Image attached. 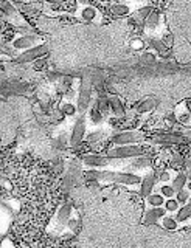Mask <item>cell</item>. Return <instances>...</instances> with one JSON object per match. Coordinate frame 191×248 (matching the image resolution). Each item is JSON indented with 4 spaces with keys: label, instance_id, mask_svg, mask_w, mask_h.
<instances>
[{
    "label": "cell",
    "instance_id": "obj_1",
    "mask_svg": "<svg viewBox=\"0 0 191 248\" xmlns=\"http://www.w3.org/2000/svg\"><path fill=\"white\" fill-rule=\"evenodd\" d=\"M149 151V147L146 146V143H135V144H125V146H113L111 149H108L106 155L111 160H118V161H125V160H131L135 157H143L146 155V152Z\"/></svg>",
    "mask_w": 191,
    "mask_h": 248
},
{
    "label": "cell",
    "instance_id": "obj_2",
    "mask_svg": "<svg viewBox=\"0 0 191 248\" xmlns=\"http://www.w3.org/2000/svg\"><path fill=\"white\" fill-rule=\"evenodd\" d=\"M144 143L149 146H187V144H191L188 137L180 134V132H163V134H157L152 138H146Z\"/></svg>",
    "mask_w": 191,
    "mask_h": 248
},
{
    "label": "cell",
    "instance_id": "obj_3",
    "mask_svg": "<svg viewBox=\"0 0 191 248\" xmlns=\"http://www.w3.org/2000/svg\"><path fill=\"white\" fill-rule=\"evenodd\" d=\"M73 211L75 208L72 203H64L63 206H59V209L56 211V214L53 216L51 219V223H50V231L55 232V234H59V232H63L70 219L73 217Z\"/></svg>",
    "mask_w": 191,
    "mask_h": 248
},
{
    "label": "cell",
    "instance_id": "obj_4",
    "mask_svg": "<svg viewBox=\"0 0 191 248\" xmlns=\"http://www.w3.org/2000/svg\"><path fill=\"white\" fill-rule=\"evenodd\" d=\"M87 137V113H82V115H78V118H76L73 127H72V132H70V149H78L81 146V143L86 140Z\"/></svg>",
    "mask_w": 191,
    "mask_h": 248
},
{
    "label": "cell",
    "instance_id": "obj_5",
    "mask_svg": "<svg viewBox=\"0 0 191 248\" xmlns=\"http://www.w3.org/2000/svg\"><path fill=\"white\" fill-rule=\"evenodd\" d=\"M92 103H94V101H92V79L89 76H84L81 78L80 89H78V101H76L80 115L87 113Z\"/></svg>",
    "mask_w": 191,
    "mask_h": 248
},
{
    "label": "cell",
    "instance_id": "obj_6",
    "mask_svg": "<svg viewBox=\"0 0 191 248\" xmlns=\"http://www.w3.org/2000/svg\"><path fill=\"white\" fill-rule=\"evenodd\" d=\"M42 44H44L42 37L37 36V34H19V36H16L10 42V46L14 51H17L20 54V53H24V51H28V50L34 48V46H39Z\"/></svg>",
    "mask_w": 191,
    "mask_h": 248
},
{
    "label": "cell",
    "instance_id": "obj_7",
    "mask_svg": "<svg viewBox=\"0 0 191 248\" xmlns=\"http://www.w3.org/2000/svg\"><path fill=\"white\" fill-rule=\"evenodd\" d=\"M146 137H144V132L137 130V129H127V130H121L117 132L115 135L111 137V141L113 146H125V144H135L144 141Z\"/></svg>",
    "mask_w": 191,
    "mask_h": 248
},
{
    "label": "cell",
    "instance_id": "obj_8",
    "mask_svg": "<svg viewBox=\"0 0 191 248\" xmlns=\"http://www.w3.org/2000/svg\"><path fill=\"white\" fill-rule=\"evenodd\" d=\"M126 163L123 165L125 166V170L126 172H132V174H137V175H142L144 177L146 174L152 172V161L149 157H135V158H131V160H125Z\"/></svg>",
    "mask_w": 191,
    "mask_h": 248
},
{
    "label": "cell",
    "instance_id": "obj_9",
    "mask_svg": "<svg viewBox=\"0 0 191 248\" xmlns=\"http://www.w3.org/2000/svg\"><path fill=\"white\" fill-rule=\"evenodd\" d=\"M2 14H3V19H8L10 23L16 27H22L25 28L27 27V22L22 16L19 8L14 6L10 0H2Z\"/></svg>",
    "mask_w": 191,
    "mask_h": 248
},
{
    "label": "cell",
    "instance_id": "obj_10",
    "mask_svg": "<svg viewBox=\"0 0 191 248\" xmlns=\"http://www.w3.org/2000/svg\"><path fill=\"white\" fill-rule=\"evenodd\" d=\"M163 25H165L163 14L160 13V11H154V10H152V13L148 16V19L144 20L143 28H144V31H146V33L151 37H159V31L163 30Z\"/></svg>",
    "mask_w": 191,
    "mask_h": 248
},
{
    "label": "cell",
    "instance_id": "obj_11",
    "mask_svg": "<svg viewBox=\"0 0 191 248\" xmlns=\"http://www.w3.org/2000/svg\"><path fill=\"white\" fill-rule=\"evenodd\" d=\"M81 163L89 169H103V168H109L113 161L108 155L103 154H84L81 157Z\"/></svg>",
    "mask_w": 191,
    "mask_h": 248
},
{
    "label": "cell",
    "instance_id": "obj_12",
    "mask_svg": "<svg viewBox=\"0 0 191 248\" xmlns=\"http://www.w3.org/2000/svg\"><path fill=\"white\" fill-rule=\"evenodd\" d=\"M76 17H78L81 22H89V23H98L103 20V14L94 5H81L78 10H76Z\"/></svg>",
    "mask_w": 191,
    "mask_h": 248
},
{
    "label": "cell",
    "instance_id": "obj_13",
    "mask_svg": "<svg viewBox=\"0 0 191 248\" xmlns=\"http://www.w3.org/2000/svg\"><path fill=\"white\" fill-rule=\"evenodd\" d=\"M45 54H48V45L42 44L39 46H34V48H32V50L17 54L16 62L17 64H28V62H34L37 59L44 58Z\"/></svg>",
    "mask_w": 191,
    "mask_h": 248
},
{
    "label": "cell",
    "instance_id": "obj_14",
    "mask_svg": "<svg viewBox=\"0 0 191 248\" xmlns=\"http://www.w3.org/2000/svg\"><path fill=\"white\" fill-rule=\"evenodd\" d=\"M166 209L163 206H159V208H146V211L143 214V219L142 222L144 225H156V223H160V220L163 219L166 216Z\"/></svg>",
    "mask_w": 191,
    "mask_h": 248
},
{
    "label": "cell",
    "instance_id": "obj_15",
    "mask_svg": "<svg viewBox=\"0 0 191 248\" xmlns=\"http://www.w3.org/2000/svg\"><path fill=\"white\" fill-rule=\"evenodd\" d=\"M156 183H157V177H156L154 170H152V172L146 174V175L142 178V183L139 186V194H140L143 199H146L148 196H151V194L154 192Z\"/></svg>",
    "mask_w": 191,
    "mask_h": 248
},
{
    "label": "cell",
    "instance_id": "obj_16",
    "mask_svg": "<svg viewBox=\"0 0 191 248\" xmlns=\"http://www.w3.org/2000/svg\"><path fill=\"white\" fill-rule=\"evenodd\" d=\"M87 120L90 121V124H94V126L100 127V126H104L106 123V115L98 108L96 106V101H94L87 112Z\"/></svg>",
    "mask_w": 191,
    "mask_h": 248
},
{
    "label": "cell",
    "instance_id": "obj_17",
    "mask_svg": "<svg viewBox=\"0 0 191 248\" xmlns=\"http://www.w3.org/2000/svg\"><path fill=\"white\" fill-rule=\"evenodd\" d=\"M109 103H111V113L115 118H125L126 116V107L123 104L120 96L117 95H109Z\"/></svg>",
    "mask_w": 191,
    "mask_h": 248
},
{
    "label": "cell",
    "instance_id": "obj_18",
    "mask_svg": "<svg viewBox=\"0 0 191 248\" xmlns=\"http://www.w3.org/2000/svg\"><path fill=\"white\" fill-rule=\"evenodd\" d=\"M173 112H174L177 124H180V126H183L185 129H191V115L185 110V108H183V106L180 103L174 107Z\"/></svg>",
    "mask_w": 191,
    "mask_h": 248
},
{
    "label": "cell",
    "instance_id": "obj_19",
    "mask_svg": "<svg viewBox=\"0 0 191 248\" xmlns=\"http://www.w3.org/2000/svg\"><path fill=\"white\" fill-rule=\"evenodd\" d=\"M109 11L112 16H115V17H126V16L132 13V6L125 2H117L109 6Z\"/></svg>",
    "mask_w": 191,
    "mask_h": 248
},
{
    "label": "cell",
    "instance_id": "obj_20",
    "mask_svg": "<svg viewBox=\"0 0 191 248\" xmlns=\"http://www.w3.org/2000/svg\"><path fill=\"white\" fill-rule=\"evenodd\" d=\"M149 45H151V48L162 58H168L171 54V48H168L162 39H159V37H149Z\"/></svg>",
    "mask_w": 191,
    "mask_h": 248
},
{
    "label": "cell",
    "instance_id": "obj_21",
    "mask_svg": "<svg viewBox=\"0 0 191 248\" xmlns=\"http://www.w3.org/2000/svg\"><path fill=\"white\" fill-rule=\"evenodd\" d=\"M59 110L63 112L65 116H70V118H73V116H76V115H80L78 104H75L73 101H72V99H68V98L59 104Z\"/></svg>",
    "mask_w": 191,
    "mask_h": 248
},
{
    "label": "cell",
    "instance_id": "obj_22",
    "mask_svg": "<svg viewBox=\"0 0 191 248\" xmlns=\"http://www.w3.org/2000/svg\"><path fill=\"white\" fill-rule=\"evenodd\" d=\"M171 185H173V188H174L175 192L185 189L187 185H188V175H187L185 170H177V174H175V177H174V180L171 182Z\"/></svg>",
    "mask_w": 191,
    "mask_h": 248
},
{
    "label": "cell",
    "instance_id": "obj_23",
    "mask_svg": "<svg viewBox=\"0 0 191 248\" xmlns=\"http://www.w3.org/2000/svg\"><path fill=\"white\" fill-rule=\"evenodd\" d=\"M156 107H157V99L156 98H146V99H143L142 103H139V106H137V108H135V112L140 113V115L151 113Z\"/></svg>",
    "mask_w": 191,
    "mask_h": 248
},
{
    "label": "cell",
    "instance_id": "obj_24",
    "mask_svg": "<svg viewBox=\"0 0 191 248\" xmlns=\"http://www.w3.org/2000/svg\"><path fill=\"white\" fill-rule=\"evenodd\" d=\"M160 227H162L163 230L166 231H177L180 223L179 220L175 219V216H171V214H166L162 220H160Z\"/></svg>",
    "mask_w": 191,
    "mask_h": 248
},
{
    "label": "cell",
    "instance_id": "obj_25",
    "mask_svg": "<svg viewBox=\"0 0 191 248\" xmlns=\"http://www.w3.org/2000/svg\"><path fill=\"white\" fill-rule=\"evenodd\" d=\"M165 202H166V199L160 192H152L151 196H148L146 199H144L146 208H159V206H163Z\"/></svg>",
    "mask_w": 191,
    "mask_h": 248
},
{
    "label": "cell",
    "instance_id": "obj_26",
    "mask_svg": "<svg viewBox=\"0 0 191 248\" xmlns=\"http://www.w3.org/2000/svg\"><path fill=\"white\" fill-rule=\"evenodd\" d=\"M175 219L179 220L180 225H185L191 220V203H187L180 206V209L175 213Z\"/></svg>",
    "mask_w": 191,
    "mask_h": 248
},
{
    "label": "cell",
    "instance_id": "obj_27",
    "mask_svg": "<svg viewBox=\"0 0 191 248\" xmlns=\"http://www.w3.org/2000/svg\"><path fill=\"white\" fill-rule=\"evenodd\" d=\"M175 174L177 172H174L173 169H162L159 174H156V177H157V182L160 185H163V183H171L174 180Z\"/></svg>",
    "mask_w": 191,
    "mask_h": 248
},
{
    "label": "cell",
    "instance_id": "obj_28",
    "mask_svg": "<svg viewBox=\"0 0 191 248\" xmlns=\"http://www.w3.org/2000/svg\"><path fill=\"white\" fill-rule=\"evenodd\" d=\"M96 106L98 108L106 115V116H109L111 113V103H109V95H101V96H98L96 99Z\"/></svg>",
    "mask_w": 191,
    "mask_h": 248
},
{
    "label": "cell",
    "instance_id": "obj_29",
    "mask_svg": "<svg viewBox=\"0 0 191 248\" xmlns=\"http://www.w3.org/2000/svg\"><path fill=\"white\" fill-rule=\"evenodd\" d=\"M140 62L143 65H152V64H156L157 62V53L154 50H146V51H143L140 54Z\"/></svg>",
    "mask_w": 191,
    "mask_h": 248
},
{
    "label": "cell",
    "instance_id": "obj_30",
    "mask_svg": "<svg viewBox=\"0 0 191 248\" xmlns=\"http://www.w3.org/2000/svg\"><path fill=\"white\" fill-rule=\"evenodd\" d=\"M163 208L166 209V213H168V214H175V213H177L179 209H180V203H179L177 200H175V197H173V199H166Z\"/></svg>",
    "mask_w": 191,
    "mask_h": 248
},
{
    "label": "cell",
    "instance_id": "obj_31",
    "mask_svg": "<svg viewBox=\"0 0 191 248\" xmlns=\"http://www.w3.org/2000/svg\"><path fill=\"white\" fill-rule=\"evenodd\" d=\"M159 192L162 194V196L165 199H173L175 197V191L173 188V185L171 183H163V185H160L159 186Z\"/></svg>",
    "mask_w": 191,
    "mask_h": 248
},
{
    "label": "cell",
    "instance_id": "obj_32",
    "mask_svg": "<svg viewBox=\"0 0 191 248\" xmlns=\"http://www.w3.org/2000/svg\"><path fill=\"white\" fill-rule=\"evenodd\" d=\"M190 199H191V191H190L188 188L182 189V191H179V192H175V200L179 202L180 206L190 203Z\"/></svg>",
    "mask_w": 191,
    "mask_h": 248
},
{
    "label": "cell",
    "instance_id": "obj_33",
    "mask_svg": "<svg viewBox=\"0 0 191 248\" xmlns=\"http://www.w3.org/2000/svg\"><path fill=\"white\" fill-rule=\"evenodd\" d=\"M144 45H146V42H144L142 37H134L132 41H131V48L134 51H142V50H144Z\"/></svg>",
    "mask_w": 191,
    "mask_h": 248
},
{
    "label": "cell",
    "instance_id": "obj_34",
    "mask_svg": "<svg viewBox=\"0 0 191 248\" xmlns=\"http://www.w3.org/2000/svg\"><path fill=\"white\" fill-rule=\"evenodd\" d=\"M47 65H48V62L45 58H41V59H37V61L33 62V68L36 70V72H42L44 68H47Z\"/></svg>",
    "mask_w": 191,
    "mask_h": 248
},
{
    "label": "cell",
    "instance_id": "obj_35",
    "mask_svg": "<svg viewBox=\"0 0 191 248\" xmlns=\"http://www.w3.org/2000/svg\"><path fill=\"white\" fill-rule=\"evenodd\" d=\"M104 137V132L103 130H96V134H92V135H89V137H86L87 138V141L90 143V144H94V141L96 140V143L98 141H101V138Z\"/></svg>",
    "mask_w": 191,
    "mask_h": 248
},
{
    "label": "cell",
    "instance_id": "obj_36",
    "mask_svg": "<svg viewBox=\"0 0 191 248\" xmlns=\"http://www.w3.org/2000/svg\"><path fill=\"white\" fill-rule=\"evenodd\" d=\"M163 41V44L168 46V48H171V46L174 45V36L171 34V33H165V34H162V37H160Z\"/></svg>",
    "mask_w": 191,
    "mask_h": 248
},
{
    "label": "cell",
    "instance_id": "obj_37",
    "mask_svg": "<svg viewBox=\"0 0 191 248\" xmlns=\"http://www.w3.org/2000/svg\"><path fill=\"white\" fill-rule=\"evenodd\" d=\"M182 106H183V108H185V110L191 115V99H185V101H182L180 103Z\"/></svg>",
    "mask_w": 191,
    "mask_h": 248
},
{
    "label": "cell",
    "instance_id": "obj_38",
    "mask_svg": "<svg viewBox=\"0 0 191 248\" xmlns=\"http://www.w3.org/2000/svg\"><path fill=\"white\" fill-rule=\"evenodd\" d=\"M42 2H45L47 5H58V3H63L64 0H42Z\"/></svg>",
    "mask_w": 191,
    "mask_h": 248
},
{
    "label": "cell",
    "instance_id": "obj_39",
    "mask_svg": "<svg viewBox=\"0 0 191 248\" xmlns=\"http://www.w3.org/2000/svg\"><path fill=\"white\" fill-rule=\"evenodd\" d=\"M187 172V175H188V182H191V166L188 168V169H183Z\"/></svg>",
    "mask_w": 191,
    "mask_h": 248
},
{
    "label": "cell",
    "instance_id": "obj_40",
    "mask_svg": "<svg viewBox=\"0 0 191 248\" xmlns=\"http://www.w3.org/2000/svg\"><path fill=\"white\" fill-rule=\"evenodd\" d=\"M78 2H81L82 5H86V3H89V0H78Z\"/></svg>",
    "mask_w": 191,
    "mask_h": 248
},
{
    "label": "cell",
    "instance_id": "obj_41",
    "mask_svg": "<svg viewBox=\"0 0 191 248\" xmlns=\"http://www.w3.org/2000/svg\"><path fill=\"white\" fill-rule=\"evenodd\" d=\"M187 188H188V189L191 191V182H188V185H187Z\"/></svg>",
    "mask_w": 191,
    "mask_h": 248
},
{
    "label": "cell",
    "instance_id": "obj_42",
    "mask_svg": "<svg viewBox=\"0 0 191 248\" xmlns=\"http://www.w3.org/2000/svg\"><path fill=\"white\" fill-rule=\"evenodd\" d=\"M190 203H191V199H190Z\"/></svg>",
    "mask_w": 191,
    "mask_h": 248
}]
</instances>
